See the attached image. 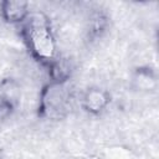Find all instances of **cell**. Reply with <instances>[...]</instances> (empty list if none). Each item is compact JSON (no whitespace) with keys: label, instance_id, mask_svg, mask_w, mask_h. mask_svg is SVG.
<instances>
[{"label":"cell","instance_id":"3957f363","mask_svg":"<svg viewBox=\"0 0 159 159\" xmlns=\"http://www.w3.org/2000/svg\"><path fill=\"white\" fill-rule=\"evenodd\" d=\"M0 11H1L2 17L10 24L24 22L30 14L29 4L26 1H20V0L4 1L1 4Z\"/></svg>","mask_w":159,"mask_h":159},{"label":"cell","instance_id":"277c9868","mask_svg":"<svg viewBox=\"0 0 159 159\" xmlns=\"http://www.w3.org/2000/svg\"><path fill=\"white\" fill-rule=\"evenodd\" d=\"M109 103V96L106 91L99 89V88H91L88 89L83 98H82V104L83 107L93 114H97L102 112Z\"/></svg>","mask_w":159,"mask_h":159},{"label":"cell","instance_id":"6da1fadb","mask_svg":"<svg viewBox=\"0 0 159 159\" xmlns=\"http://www.w3.org/2000/svg\"><path fill=\"white\" fill-rule=\"evenodd\" d=\"M22 35L31 53L42 62L55 60L56 42L52 35L50 21L41 11H30L24 21Z\"/></svg>","mask_w":159,"mask_h":159},{"label":"cell","instance_id":"7a4b0ae2","mask_svg":"<svg viewBox=\"0 0 159 159\" xmlns=\"http://www.w3.org/2000/svg\"><path fill=\"white\" fill-rule=\"evenodd\" d=\"M70 94L65 88V83L51 82L41 92L40 107L45 116L50 118H60L67 111Z\"/></svg>","mask_w":159,"mask_h":159}]
</instances>
